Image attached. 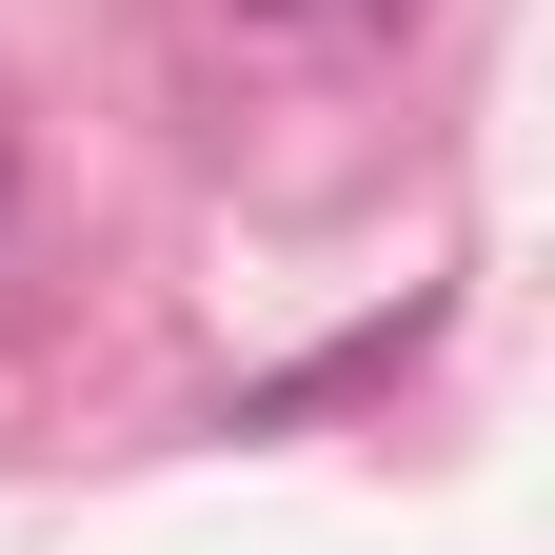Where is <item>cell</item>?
Returning a JSON list of instances; mask_svg holds the SVG:
<instances>
[{"instance_id": "cell-1", "label": "cell", "mask_w": 555, "mask_h": 555, "mask_svg": "<svg viewBox=\"0 0 555 555\" xmlns=\"http://www.w3.org/2000/svg\"><path fill=\"white\" fill-rule=\"evenodd\" d=\"M238 21H298V40H397L416 0H238Z\"/></svg>"}]
</instances>
